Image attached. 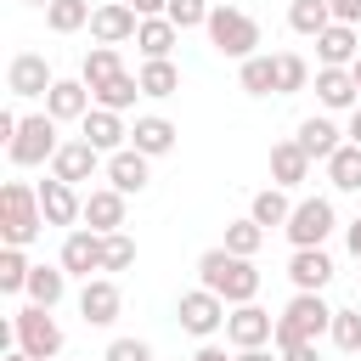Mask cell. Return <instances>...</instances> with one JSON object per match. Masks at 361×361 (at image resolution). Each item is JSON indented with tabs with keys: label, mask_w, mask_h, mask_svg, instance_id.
<instances>
[{
	"label": "cell",
	"mask_w": 361,
	"mask_h": 361,
	"mask_svg": "<svg viewBox=\"0 0 361 361\" xmlns=\"http://www.w3.org/2000/svg\"><path fill=\"white\" fill-rule=\"evenodd\" d=\"M226 316H231V305H226L214 288H203V282L186 288V293L175 299V322H180L192 338H214V333L226 327Z\"/></svg>",
	"instance_id": "cell-6"
},
{
	"label": "cell",
	"mask_w": 361,
	"mask_h": 361,
	"mask_svg": "<svg viewBox=\"0 0 361 361\" xmlns=\"http://www.w3.org/2000/svg\"><path fill=\"white\" fill-rule=\"evenodd\" d=\"M90 11H96L90 0H51V6H45V28H51V34H79V28L90 23Z\"/></svg>",
	"instance_id": "cell-33"
},
{
	"label": "cell",
	"mask_w": 361,
	"mask_h": 361,
	"mask_svg": "<svg viewBox=\"0 0 361 361\" xmlns=\"http://www.w3.org/2000/svg\"><path fill=\"white\" fill-rule=\"evenodd\" d=\"M118 310H124L118 282H113V276H85V288H79V316H85V327H113Z\"/></svg>",
	"instance_id": "cell-11"
},
{
	"label": "cell",
	"mask_w": 361,
	"mask_h": 361,
	"mask_svg": "<svg viewBox=\"0 0 361 361\" xmlns=\"http://www.w3.org/2000/svg\"><path fill=\"white\" fill-rule=\"evenodd\" d=\"M51 85H56V73H51V62H45L39 51H17V56H11V68H6V90H11L17 102L45 96Z\"/></svg>",
	"instance_id": "cell-9"
},
{
	"label": "cell",
	"mask_w": 361,
	"mask_h": 361,
	"mask_svg": "<svg viewBox=\"0 0 361 361\" xmlns=\"http://www.w3.org/2000/svg\"><path fill=\"white\" fill-rule=\"evenodd\" d=\"M288 276H293L299 293H322V288L333 282V254H327V248H293Z\"/></svg>",
	"instance_id": "cell-20"
},
{
	"label": "cell",
	"mask_w": 361,
	"mask_h": 361,
	"mask_svg": "<svg viewBox=\"0 0 361 361\" xmlns=\"http://www.w3.org/2000/svg\"><path fill=\"white\" fill-rule=\"evenodd\" d=\"M135 79H141V96H152V102H164V96L180 90V68H175L169 56H147Z\"/></svg>",
	"instance_id": "cell-28"
},
{
	"label": "cell",
	"mask_w": 361,
	"mask_h": 361,
	"mask_svg": "<svg viewBox=\"0 0 361 361\" xmlns=\"http://www.w3.org/2000/svg\"><path fill=\"white\" fill-rule=\"evenodd\" d=\"M56 147H62V141H56V118H51V113H28V118L17 124V135H11L6 152H11L17 169H34V164H51Z\"/></svg>",
	"instance_id": "cell-7"
},
{
	"label": "cell",
	"mask_w": 361,
	"mask_h": 361,
	"mask_svg": "<svg viewBox=\"0 0 361 361\" xmlns=\"http://www.w3.org/2000/svg\"><path fill=\"white\" fill-rule=\"evenodd\" d=\"M316 102H322L327 113H350V107H361L355 73H350V68H316Z\"/></svg>",
	"instance_id": "cell-19"
},
{
	"label": "cell",
	"mask_w": 361,
	"mask_h": 361,
	"mask_svg": "<svg viewBox=\"0 0 361 361\" xmlns=\"http://www.w3.org/2000/svg\"><path fill=\"white\" fill-rule=\"evenodd\" d=\"M6 361H34V355L28 350H6Z\"/></svg>",
	"instance_id": "cell-51"
},
{
	"label": "cell",
	"mask_w": 361,
	"mask_h": 361,
	"mask_svg": "<svg viewBox=\"0 0 361 361\" xmlns=\"http://www.w3.org/2000/svg\"><path fill=\"white\" fill-rule=\"evenodd\" d=\"M237 85L248 90V96H276V56H248V62H237Z\"/></svg>",
	"instance_id": "cell-31"
},
{
	"label": "cell",
	"mask_w": 361,
	"mask_h": 361,
	"mask_svg": "<svg viewBox=\"0 0 361 361\" xmlns=\"http://www.w3.org/2000/svg\"><path fill=\"white\" fill-rule=\"evenodd\" d=\"M147 180H152V158L147 152H135V147L107 152V186H118L130 197V192H147Z\"/></svg>",
	"instance_id": "cell-18"
},
{
	"label": "cell",
	"mask_w": 361,
	"mask_h": 361,
	"mask_svg": "<svg viewBox=\"0 0 361 361\" xmlns=\"http://www.w3.org/2000/svg\"><path fill=\"white\" fill-rule=\"evenodd\" d=\"M175 39H180V28H175L169 17H141V28H135L141 56H169V51H175Z\"/></svg>",
	"instance_id": "cell-30"
},
{
	"label": "cell",
	"mask_w": 361,
	"mask_h": 361,
	"mask_svg": "<svg viewBox=\"0 0 361 361\" xmlns=\"http://www.w3.org/2000/svg\"><path fill=\"white\" fill-rule=\"evenodd\" d=\"M135 265V243L124 231H107V254H102V271H130Z\"/></svg>",
	"instance_id": "cell-41"
},
{
	"label": "cell",
	"mask_w": 361,
	"mask_h": 361,
	"mask_svg": "<svg viewBox=\"0 0 361 361\" xmlns=\"http://www.w3.org/2000/svg\"><path fill=\"white\" fill-rule=\"evenodd\" d=\"M17 124H23V118H17L11 107H6V113H0V141H6V147H11V135H17Z\"/></svg>",
	"instance_id": "cell-47"
},
{
	"label": "cell",
	"mask_w": 361,
	"mask_h": 361,
	"mask_svg": "<svg viewBox=\"0 0 361 361\" xmlns=\"http://www.w3.org/2000/svg\"><path fill=\"white\" fill-rule=\"evenodd\" d=\"M282 361H322V350H316V338L310 344H293V350H276Z\"/></svg>",
	"instance_id": "cell-43"
},
{
	"label": "cell",
	"mask_w": 361,
	"mask_h": 361,
	"mask_svg": "<svg viewBox=\"0 0 361 361\" xmlns=\"http://www.w3.org/2000/svg\"><path fill=\"white\" fill-rule=\"evenodd\" d=\"M90 107H96V96H90L85 79H56V85L45 90V113H51L56 124H79Z\"/></svg>",
	"instance_id": "cell-14"
},
{
	"label": "cell",
	"mask_w": 361,
	"mask_h": 361,
	"mask_svg": "<svg viewBox=\"0 0 361 361\" xmlns=\"http://www.w3.org/2000/svg\"><path fill=\"white\" fill-rule=\"evenodd\" d=\"M28 271H34L28 254L6 243V248H0V293H23V288H28Z\"/></svg>",
	"instance_id": "cell-38"
},
{
	"label": "cell",
	"mask_w": 361,
	"mask_h": 361,
	"mask_svg": "<svg viewBox=\"0 0 361 361\" xmlns=\"http://www.w3.org/2000/svg\"><path fill=\"white\" fill-rule=\"evenodd\" d=\"M310 152L299 147V141H276L271 147V186H305L310 180Z\"/></svg>",
	"instance_id": "cell-23"
},
{
	"label": "cell",
	"mask_w": 361,
	"mask_h": 361,
	"mask_svg": "<svg viewBox=\"0 0 361 361\" xmlns=\"http://www.w3.org/2000/svg\"><path fill=\"white\" fill-rule=\"evenodd\" d=\"M192 361H226V350H220V344H209V338H203V350H197V355H192Z\"/></svg>",
	"instance_id": "cell-50"
},
{
	"label": "cell",
	"mask_w": 361,
	"mask_h": 361,
	"mask_svg": "<svg viewBox=\"0 0 361 361\" xmlns=\"http://www.w3.org/2000/svg\"><path fill=\"white\" fill-rule=\"evenodd\" d=\"M51 361H62V355H51Z\"/></svg>",
	"instance_id": "cell-54"
},
{
	"label": "cell",
	"mask_w": 361,
	"mask_h": 361,
	"mask_svg": "<svg viewBox=\"0 0 361 361\" xmlns=\"http://www.w3.org/2000/svg\"><path fill=\"white\" fill-rule=\"evenodd\" d=\"M327 23H338V17H333V0H288V28H293V34L316 39Z\"/></svg>",
	"instance_id": "cell-29"
},
{
	"label": "cell",
	"mask_w": 361,
	"mask_h": 361,
	"mask_svg": "<svg viewBox=\"0 0 361 361\" xmlns=\"http://www.w3.org/2000/svg\"><path fill=\"white\" fill-rule=\"evenodd\" d=\"M135 96H141V79H135V73H118V79H107V85L96 90V107L124 113V107H135Z\"/></svg>",
	"instance_id": "cell-37"
},
{
	"label": "cell",
	"mask_w": 361,
	"mask_h": 361,
	"mask_svg": "<svg viewBox=\"0 0 361 361\" xmlns=\"http://www.w3.org/2000/svg\"><path fill=\"white\" fill-rule=\"evenodd\" d=\"M102 361H152V344L147 338H113L102 350Z\"/></svg>",
	"instance_id": "cell-42"
},
{
	"label": "cell",
	"mask_w": 361,
	"mask_h": 361,
	"mask_svg": "<svg viewBox=\"0 0 361 361\" xmlns=\"http://www.w3.org/2000/svg\"><path fill=\"white\" fill-rule=\"evenodd\" d=\"M197 282H203V288H214L226 305H248V299L259 293V271H254V259L231 254L226 243L197 254Z\"/></svg>",
	"instance_id": "cell-1"
},
{
	"label": "cell",
	"mask_w": 361,
	"mask_h": 361,
	"mask_svg": "<svg viewBox=\"0 0 361 361\" xmlns=\"http://www.w3.org/2000/svg\"><path fill=\"white\" fill-rule=\"evenodd\" d=\"M135 6V17H164L169 11V0H130Z\"/></svg>",
	"instance_id": "cell-45"
},
{
	"label": "cell",
	"mask_w": 361,
	"mask_h": 361,
	"mask_svg": "<svg viewBox=\"0 0 361 361\" xmlns=\"http://www.w3.org/2000/svg\"><path fill=\"white\" fill-rule=\"evenodd\" d=\"M79 135H85L96 152H118V147H130V124H124V113H113V107H90V113L79 118Z\"/></svg>",
	"instance_id": "cell-15"
},
{
	"label": "cell",
	"mask_w": 361,
	"mask_h": 361,
	"mask_svg": "<svg viewBox=\"0 0 361 361\" xmlns=\"http://www.w3.org/2000/svg\"><path fill=\"white\" fill-rule=\"evenodd\" d=\"M327 327H333V305H327L322 293H299V288H293V299H288V305H282V316H276L271 344H276V350H293V344L322 338Z\"/></svg>",
	"instance_id": "cell-3"
},
{
	"label": "cell",
	"mask_w": 361,
	"mask_h": 361,
	"mask_svg": "<svg viewBox=\"0 0 361 361\" xmlns=\"http://www.w3.org/2000/svg\"><path fill=\"white\" fill-rule=\"evenodd\" d=\"M135 28H141V17H135L130 0H102L90 11V39L96 45H124V39H135Z\"/></svg>",
	"instance_id": "cell-13"
},
{
	"label": "cell",
	"mask_w": 361,
	"mask_h": 361,
	"mask_svg": "<svg viewBox=\"0 0 361 361\" xmlns=\"http://www.w3.org/2000/svg\"><path fill=\"white\" fill-rule=\"evenodd\" d=\"M231 361H282V355H271V350H265V344H254V350H237V355H231Z\"/></svg>",
	"instance_id": "cell-48"
},
{
	"label": "cell",
	"mask_w": 361,
	"mask_h": 361,
	"mask_svg": "<svg viewBox=\"0 0 361 361\" xmlns=\"http://www.w3.org/2000/svg\"><path fill=\"white\" fill-rule=\"evenodd\" d=\"M45 231V209H39V186L28 180H6L0 186V237L11 248H28Z\"/></svg>",
	"instance_id": "cell-2"
},
{
	"label": "cell",
	"mask_w": 361,
	"mask_h": 361,
	"mask_svg": "<svg viewBox=\"0 0 361 361\" xmlns=\"http://www.w3.org/2000/svg\"><path fill=\"white\" fill-rule=\"evenodd\" d=\"M327 180H333L338 192H361V147H355V141H344V147L327 158Z\"/></svg>",
	"instance_id": "cell-34"
},
{
	"label": "cell",
	"mask_w": 361,
	"mask_h": 361,
	"mask_svg": "<svg viewBox=\"0 0 361 361\" xmlns=\"http://www.w3.org/2000/svg\"><path fill=\"white\" fill-rule=\"evenodd\" d=\"M248 214H254L265 231H271V226H288V214H293V203H288V186H265V192H254Z\"/></svg>",
	"instance_id": "cell-32"
},
{
	"label": "cell",
	"mask_w": 361,
	"mask_h": 361,
	"mask_svg": "<svg viewBox=\"0 0 361 361\" xmlns=\"http://www.w3.org/2000/svg\"><path fill=\"white\" fill-rule=\"evenodd\" d=\"M293 141H299V147H305V152H310L316 164H327V158H333V152H338V147H344L350 135H344V130H338V124H333L327 113H310V118L299 124V135H293Z\"/></svg>",
	"instance_id": "cell-21"
},
{
	"label": "cell",
	"mask_w": 361,
	"mask_h": 361,
	"mask_svg": "<svg viewBox=\"0 0 361 361\" xmlns=\"http://www.w3.org/2000/svg\"><path fill=\"white\" fill-rule=\"evenodd\" d=\"M11 327H17V350H28L34 361L62 355V344H68V338H62V327H56V316H51L45 305H23Z\"/></svg>",
	"instance_id": "cell-8"
},
{
	"label": "cell",
	"mask_w": 361,
	"mask_h": 361,
	"mask_svg": "<svg viewBox=\"0 0 361 361\" xmlns=\"http://www.w3.org/2000/svg\"><path fill=\"white\" fill-rule=\"evenodd\" d=\"M226 248L243 254V259H254V254L265 248V226H259L254 214H248V220H231V226H226Z\"/></svg>",
	"instance_id": "cell-36"
},
{
	"label": "cell",
	"mask_w": 361,
	"mask_h": 361,
	"mask_svg": "<svg viewBox=\"0 0 361 361\" xmlns=\"http://www.w3.org/2000/svg\"><path fill=\"white\" fill-rule=\"evenodd\" d=\"M85 226L90 231H124V192L118 186H96L90 197H85Z\"/></svg>",
	"instance_id": "cell-24"
},
{
	"label": "cell",
	"mask_w": 361,
	"mask_h": 361,
	"mask_svg": "<svg viewBox=\"0 0 361 361\" xmlns=\"http://www.w3.org/2000/svg\"><path fill=\"white\" fill-rule=\"evenodd\" d=\"M209 11H214L209 0H169V11H164V17L186 34V28H203V23H209Z\"/></svg>",
	"instance_id": "cell-40"
},
{
	"label": "cell",
	"mask_w": 361,
	"mask_h": 361,
	"mask_svg": "<svg viewBox=\"0 0 361 361\" xmlns=\"http://www.w3.org/2000/svg\"><path fill=\"white\" fill-rule=\"evenodd\" d=\"M333 17L338 23H361V0H333Z\"/></svg>",
	"instance_id": "cell-44"
},
{
	"label": "cell",
	"mask_w": 361,
	"mask_h": 361,
	"mask_svg": "<svg viewBox=\"0 0 361 361\" xmlns=\"http://www.w3.org/2000/svg\"><path fill=\"white\" fill-rule=\"evenodd\" d=\"M203 34H209V45H214L220 56H231V62L259 56V23H254L248 11H237V6H214L209 23H203Z\"/></svg>",
	"instance_id": "cell-4"
},
{
	"label": "cell",
	"mask_w": 361,
	"mask_h": 361,
	"mask_svg": "<svg viewBox=\"0 0 361 361\" xmlns=\"http://www.w3.org/2000/svg\"><path fill=\"white\" fill-rule=\"evenodd\" d=\"M175 124L164 118V113H147V118H135L130 124V147L135 152H147V158H164V152H175Z\"/></svg>",
	"instance_id": "cell-22"
},
{
	"label": "cell",
	"mask_w": 361,
	"mask_h": 361,
	"mask_svg": "<svg viewBox=\"0 0 361 361\" xmlns=\"http://www.w3.org/2000/svg\"><path fill=\"white\" fill-rule=\"evenodd\" d=\"M344 135H350V141L361 147V107H350V124H344Z\"/></svg>",
	"instance_id": "cell-49"
},
{
	"label": "cell",
	"mask_w": 361,
	"mask_h": 361,
	"mask_svg": "<svg viewBox=\"0 0 361 361\" xmlns=\"http://www.w3.org/2000/svg\"><path fill=\"white\" fill-rule=\"evenodd\" d=\"M316 56H322V68H350L361 56L355 51V23H327L316 34Z\"/></svg>",
	"instance_id": "cell-25"
},
{
	"label": "cell",
	"mask_w": 361,
	"mask_h": 361,
	"mask_svg": "<svg viewBox=\"0 0 361 361\" xmlns=\"http://www.w3.org/2000/svg\"><path fill=\"white\" fill-rule=\"evenodd\" d=\"M333 350L344 355H361V310H333V327H327Z\"/></svg>",
	"instance_id": "cell-39"
},
{
	"label": "cell",
	"mask_w": 361,
	"mask_h": 361,
	"mask_svg": "<svg viewBox=\"0 0 361 361\" xmlns=\"http://www.w3.org/2000/svg\"><path fill=\"white\" fill-rule=\"evenodd\" d=\"M28 6H51V0H28Z\"/></svg>",
	"instance_id": "cell-53"
},
{
	"label": "cell",
	"mask_w": 361,
	"mask_h": 361,
	"mask_svg": "<svg viewBox=\"0 0 361 361\" xmlns=\"http://www.w3.org/2000/svg\"><path fill=\"white\" fill-rule=\"evenodd\" d=\"M350 73H355V90H361V56H355V62H350Z\"/></svg>",
	"instance_id": "cell-52"
},
{
	"label": "cell",
	"mask_w": 361,
	"mask_h": 361,
	"mask_svg": "<svg viewBox=\"0 0 361 361\" xmlns=\"http://www.w3.org/2000/svg\"><path fill=\"white\" fill-rule=\"evenodd\" d=\"M23 293H28V305H45V310H56V305H62V293H68V271H62V259H56V265H34Z\"/></svg>",
	"instance_id": "cell-26"
},
{
	"label": "cell",
	"mask_w": 361,
	"mask_h": 361,
	"mask_svg": "<svg viewBox=\"0 0 361 361\" xmlns=\"http://www.w3.org/2000/svg\"><path fill=\"white\" fill-rule=\"evenodd\" d=\"M344 248H350V254H355V259H361V214H355V220H350V226H344Z\"/></svg>",
	"instance_id": "cell-46"
},
{
	"label": "cell",
	"mask_w": 361,
	"mask_h": 361,
	"mask_svg": "<svg viewBox=\"0 0 361 361\" xmlns=\"http://www.w3.org/2000/svg\"><path fill=\"white\" fill-rule=\"evenodd\" d=\"M310 85V62L299 51H276V96H299Z\"/></svg>",
	"instance_id": "cell-35"
},
{
	"label": "cell",
	"mask_w": 361,
	"mask_h": 361,
	"mask_svg": "<svg viewBox=\"0 0 361 361\" xmlns=\"http://www.w3.org/2000/svg\"><path fill=\"white\" fill-rule=\"evenodd\" d=\"M102 158H107V152H96L85 135H79V141H62V147H56V158H51V175L79 186V180H90V175L102 169Z\"/></svg>",
	"instance_id": "cell-17"
},
{
	"label": "cell",
	"mask_w": 361,
	"mask_h": 361,
	"mask_svg": "<svg viewBox=\"0 0 361 361\" xmlns=\"http://www.w3.org/2000/svg\"><path fill=\"white\" fill-rule=\"evenodd\" d=\"M124 73V62H118V45H90L85 51V62H79V79L90 85V96L107 85V79H118Z\"/></svg>",
	"instance_id": "cell-27"
},
{
	"label": "cell",
	"mask_w": 361,
	"mask_h": 361,
	"mask_svg": "<svg viewBox=\"0 0 361 361\" xmlns=\"http://www.w3.org/2000/svg\"><path fill=\"white\" fill-rule=\"evenodd\" d=\"M282 231H288V243H293V248H327V237L338 231L333 197H299Z\"/></svg>",
	"instance_id": "cell-5"
},
{
	"label": "cell",
	"mask_w": 361,
	"mask_h": 361,
	"mask_svg": "<svg viewBox=\"0 0 361 361\" xmlns=\"http://www.w3.org/2000/svg\"><path fill=\"white\" fill-rule=\"evenodd\" d=\"M271 333H276V316H271V310H259L254 299H248V305H231V316H226V344H231V350L271 344Z\"/></svg>",
	"instance_id": "cell-12"
},
{
	"label": "cell",
	"mask_w": 361,
	"mask_h": 361,
	"mask_svg": "<svg viewBox=\"0 0 361 361\" xmlns=\"http://www.w3.org/2000/svg\"><path fill=\"white\" fill-rule=\"evenodd\" d=\"M39 209H45V226H73V220H85V197H79V186L73 180H39Z\"/></svg>",
	"instance_id": "cell-16"
},
{
	"label": "cell",
	"mask_w": 361,
	"mask_h": 361,
	"mask_svg": "<svg viewBox=\"0 0 361 361\" xmlns=\"http://www.w3.org/2000/svg\"><path fill=\"white\" fill-rule=\"evenodd\" d=\"M102 254H107V237H102V231H90V226H68L56 259H62L68 276H90V271H102Z\"/></svg>",
	"instance_id": "cell-10"
}]
</instances>
